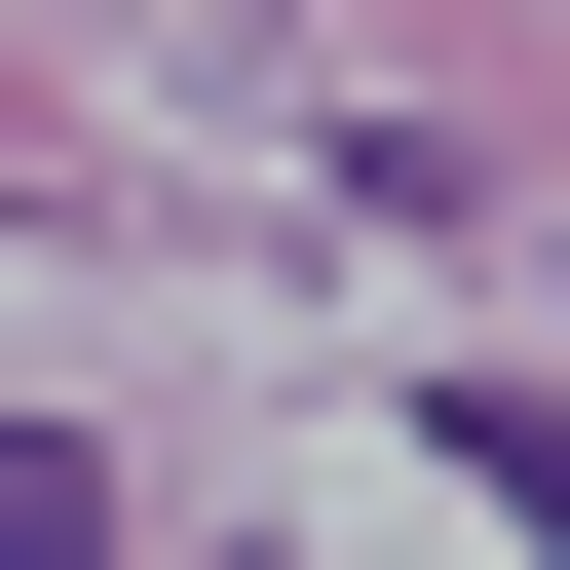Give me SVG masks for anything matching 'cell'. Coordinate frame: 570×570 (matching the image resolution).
<instances>
[{
	"label": "cell",
	"mask_w": 570,
	"mask_h": 570,
	"mask_svg": "<svg viewBox=\"0 0 570 570\" xmlns=\"http://www.w3.org/2000/svg\"><path fill=\"white\" fill-rule=\"evenodd\" d=\"M0 570H115V494H77V456H0Z\"/></svg>",
	"instance_id": "6da1fadb"
},
{
	"label": "cell",
	"mask_w": 570,
	"mask_h": 570,
	"mask_svg": "<svg viewBox=\"0 0 570 570\" xmlns=\"http://www.w3.org/2000/svg\"><path fill=\"white\" fill-rule=\"evenodd\" d=\"M456 456H494V494H532V532H570V419H456Z\"/></svg>",
	"instance_id": "7a4b0ae2"
}]
</instances>
